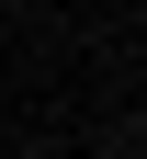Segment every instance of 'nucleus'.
Masks as SVG:
<instances>
[{"label": "nucleus", "instance_id": "1", "mask_svg": "<svg viewBox=\"0 0 147 159\" xmlns=\"http://www.w3.org/2000/svg\"><path fill=\"white\" fill-rule=\"evenodd\" d=\"M136 159H147V136H136Z\"/></svg>", "mask_w": 147, "mask_h": 159}]
</instances>
